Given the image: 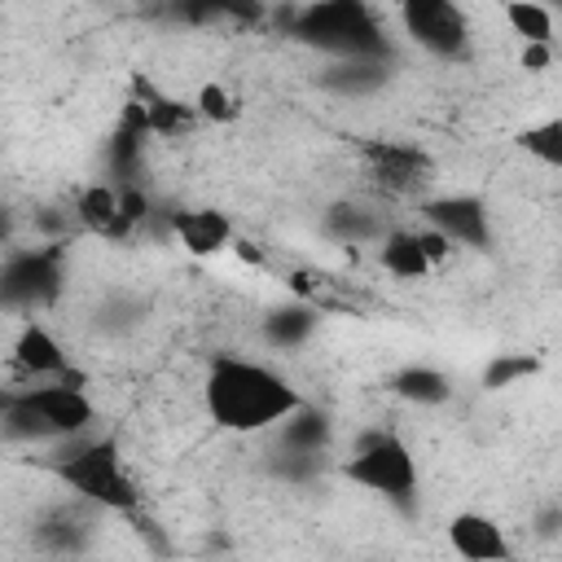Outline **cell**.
Returning a JSON list of instances; mask_svg holds the SVG:
<instances>
[{
	"label": "cell",
	"instance_id": "obj_1",
	"mask_svg": "<svg viewBox=\"0 0 562 562\" xmlns=\"http://www.w3.org/2000/svg\"><path fill=\"white\" fill-rule=\"evenodd\" d=\"M206 417L228 435H263L303 408L299 386L263 360L215 356L202 382Z\"/></svg>",
	"mask_w": 562,
	"mask_h": 562
},
{
	"label": "cell",
	"instance_id": "obj_2",
	"mask_svg": "<svg viewBox=\"0 0 562 562\" xmlns=\"http://www.w3.org/2000/svg\"><path fill=\"white\" fill-rule=\"evenodd\" d=\"M97 404L79 382H35L4 395V435L13 443L75 439L92 426Z\"/></svg>",
	"mask_w": 562,
	"mask_h": 562
},
{
	"label": "cell",
	"instance_id": "obj_3",
	"mask_svg": "<svg viewBox=\"0 0 562 562\" xmlns=\"http://www.w3.org/2000/svg\"><path fill=\"white\" fill-rule=\"evenodd\" d=\"M290 35L303 44H316L334 61L342 57H391V44L382 35V22L364 0H321L290 13Z\"/></svg>",
	"mask_w": 562,
	"mask_h": 562
},
{
	"label": "cell",
	"instance_id": "obj_4",
	"mask_svg": "<svg viewBox=\"0 0 562 562\" xmlns=\"http://www.w3.org/2000/svg\"><path fill=\"white\" fill-rule=\"evenodd\" d=\"M53 474L88 505L114 509V514H136L140 492L123 465V452L114 439H83L66 457L53 461Z\"/></svg>",
	"mask_w": 562,
	"mask_h": 562
},
{
	"label": "cell",
	"instance_id": "obj_5",
	"mask_svg": "<svg viewBox=\"0 0 562 562\" xmlns=\"http://www.w3.org/2000/svg\"><path fill=\"white\" fill-rule=\"evenodd\" d=\"M342 479L364 487V492H373V496H382L386 505H395L404 514L417 505V457L391 430L364 435L356 443V452L342 461Z\"/></svg>",
	"mask_w": 562,
	"mask_h": 562
},
{
	"label": "cell",
	"instance_id": "obj_6",
	"mask_svg": "<svg viewBox=\"0 0 562 562\" xmlns=\"http://www.w3.org/2000/svg\"><path fill=\"white\" fill-rule=\"evenodd\" d=\"M400 22H404V35L430 57L461 61L470 53V18L448 0H408L400 4Z\"/></svg>",
	"mask_w": 562,
	"mask_h": 562
},
{
	"label": "cell",
	"instance_id": "obj_7",
	"mask_svg": "<svg viewBox=\"0 0 562 562\" xmlns=\"http://www.w3.org/2000/svg\"><path fill=\"white\" fill-rule=\"evenodd\" d=\"M360 158L373 176L378 189L395 193V198H408V193H422L435 176V162L422 145H408V140H364L360 145Z\"/></svg>",
	"mask_w": 562,
	"mask_h": 562
},
{
	"label": "cell",
	"instance_id": "obj_8",
	"mask_svg": "<svg viewBox=\"0 0 562 562\" xmlns=\"http://www.w3.org/2000/svg\"><path fill=\"white\" fill-rule=\"evenodd\" d=\"M61 246L18 250L4 263V303L9 307H40L53 303L61 290Z\"/></svg>",
	"mask_w": 562,
	"mask_h": 562
},
{
	"label": "cell",
	"instance_id": "obj_9",
	"mask_svg": "<svg viewBox=\"0 0 562 562\" xmlns=\"http://www.w3.org/2000/svg\"><path fill=\"white\" fill-rule=\"evenodd\" d=\"M422 215H426V228L443 233L452 246H487L492 241V220H487V206L483 198L474 193H448V198H426L422 202Z\"/></svg>",
	"mask_w": 562,
	"mask_h": 562
},
{
	"label": "cell",
	"instance_id": "obj_10",
	"mask_svg": "<svg viewBox=\"0 0 562 562\" xmlns=\"http://www.w3.org/2000/svg\"><path fill=\"white\" fill-rule=\"evenodd\" d=\"M448 544L461 562H509L514 558L505 527L479 509H457L448 518Z\"/></svg>",
	"mask_w": 562,
	"mask_h": 562
},
{
	"label": "cell",
	"instance_id": "obj_11",
	"mask_svg": "<svg viewBox=\"0 0 562 562\" xmlns=\"http://www.w3.org/2000/svg\"><path fill=\"white\" fill-rule=\"evenodd\" d=\"M13 364L31 378V382H79L70 373V360H66V347L57 342V334L40 321H26L13 338Z\"/></svg>",
	"mask_w": 562,
	"mask_h": 562
},
{
	"label": "cell",
	"instance_id": "obj_12",
	"mask_svg": "<svg viewBox=\"0 0 562 562\" xmlns=\"http://www.w3.org/2000/svg\"><path fill=\"white\" fill-rule=\"evenodd\" d=\"M167 228L193 259H211L233 246V220L215 206H180V211H171Z\"/></svg>",
	"mask_w": 562,
	"mask_h": 562
},
{
	"label": "cell",
	"instance_id": "obj_13",
	"mask_svg": "<svg viewBox=\"0 0 562 562\" xmlns=\"http://www.w3.org/2000/svg\"><path fill=\"white\" fill-rule=\"evenodd\" d=\"M132 101L145 110L149 132H154V136H162V140L189 136V132L202 123V119H198V110H193V101H180V97L162 92L149 75H132Z\"/></svg>",
	"mask_w": 562,
	"mask_h": 562
},
{
	"label": "cell",
	"instance_id": "obj_14",
	"mask_svg": "<svg viewBox=\"0 0 562 562\" xmlns=\"http://www.w3.org/2000/svg\"><path fill=\"white\" fill-rule=\"evenodd\" d=\"M149 136H154V132H149V123H145V110L127 97V101H123V114H119V127L110 132V145H105L114 184H140L136 171H140V149H145Z\"/></svg>",
	"mask_w": 562,
	"mask_h": 562
},
{
	"label": "cell",
	"instance_id": "obj_15",
	"mask_svg": "<svg viewBox=\"0 0 562 562\" xmlns=\"http://www.w3.org/2000/svg\"><path fill=\"white\" fill-rule=\"evenodd\" d=\"M75 220L97 233V237H110V241H123L127 228H123V211H119V184L114 180H97L88 189L75 193Z\"/></svg>",
	"mask_w": 562,
	"mask_h": 562
},
{
	"label": "cell",
	"instance_id": "obj_16",
	"mask_svg": "<svg viewBox=\"0 0 562 562\" xmlns=\"http://www.w3.org/2000/svg\"><path fill=\"white\" fill-rule=\"evenodd\" d=\"M321 233L338 246H369V241H382L391 228L360 202H334L325 215H321Z\"/></svg>",
	"mask_w": 562,
	"mask_h": 562
},
{
	"label": "cell",
	"instance_id": "obj_17",
	"mask_svg": "<svg viewBox=\"0 0 562 562\" xmlns=\"http://www.w3.org/2000/svg\"><path fill=\"white\" fill-rule=\"evenodd\" d=\"M386 57H342L321 70V88L338 97H369L386 83Z\"/></svg>",
	"mask_w": 562,
	"mask_h": 562
},
{
	"label": "cell",
	"instance_id": "obj_18",
	"mask_svg": "<svg viewBox=\"0 0 562 562\" xmlns=\"http://www.w3.org/2000/svg\"><path fill=\"white\" fill-rule=\"evenodd\" d=\"M378 263H382L395 281H426V277L435 272L430 255L422 250L417 228H391V233L378 241Z\"/></svg>",
	"mask_w": 562,
	"mask_h": 562
},
{
	"label": "cell",
	"instance_id": "obj_19",
	"mask_svg": "<svg viewBox=\"0 0 562 562\" xmlns=\"http://www.w3.org/2000/svg\"><path fill=\"white\" fill-rule=\"evenodd\" d=\"M386 386H391V395H400L404 404H417V408H439L452 400V382L435 364H400L386 378Z\"/></svg>",
	"mask_w": 562,
	"mask_h": 562
},
{
	"label": "cell",
	"instance_id": "obj_20",
	"mask_svg": "<svg viewBox=\"0 0 562 562\" xmlns=\"http://www.w3.org/2000/svg\"><path fill=\"white\" fill-rule=\"evenodd\" d=\"M316 325H321L316 303L294 299V303H281V307H272L263 316V342L268 347H281V351H294V347H303L316 334Z\"/></svg>",
	"mask_w": 562,
	"mask_h": 562
},
{
	"label": "cell",
	"instance_id": "obj_21",
	"mask_svg": "<svg viewBox=\"0 0 562 562\" xmlns=\"http://www.w3.org/2000/svg\"><path fill=\"white\" fill-rule=\"evenodd\" d=\"M334 422L321 408H299L290 422H281V452H303V457H321L329 448Z\"/></svg>",
	"mask_w": 562,
	"mask_h": 562
},
{
	"label": "cell",
	"instance_id": "obj_22",
	"mask_svg": "<svg viewBox=\"0 0 562 562\" xmlns=\"http://www.w3.org/2000/svg\"><path fill=\"white\" fill-rule=\"evenodd\" d=\"M514 145L536 158L540 167H553L562 171V119H540V123H527L514 132Z\"/></svg>",
	"mask_w": 562,
	"mask_h": 562
},
{
	"label": "cell",
	"instance_id": "obj_23",
	"mask_svg": "<svg viewBox=\"0 0 562 562\" xmlns=\"http://www.w3.org/2000/svg\"><path fill=\"white\" fill-rule=\"evenodd\" d=\"M501 18L522 44H553V9L531 4V0H509L501 4Z\"/></svg>",
	"mask_w": 562,
	"mask_h": 562
},
{
	"label": "cell",
	"instance_id": "obj_24",
	"mask_svg": "<svg viewBox=\"0 0 562 562\" xmlns=\"http://www.w3.org/2000/svg\"><path fill=\"white\" fill-rule=\"evenodd\" d=\"M540 369V360L536 356H527V351H501V356H492L487 360V369H483V386L487 391H509V386H518L522 378H531Z\"/></svg>",
	"mask_w": 562,
	"mask_h": 562
},
{
	"label": "cell",
	"instance_id": "obj_25",
	"mask_svg": "<svg viewBox=\"0 0 562 562\" xmlns=\"http://www.w3.org/2000/svg\"><path fill=\"white\" fill-rule=\"evenodd\" d=\"M193 110H198V119L202 123H233L237 119V97L224 88V83H202L198 88V97H193Z\"/></svg>",
	"mask_w": 562,
	"mask_h": 562
},
{
	"label": "cell",
	"instance_id": "obj_26",
	"mask_svg": "<svg viewBox=\"0 0 562 562\" xmlns=\"http://www.w3.org/2000/svg\"><path fill=\"white\" fill-rule=\"evenodd\" d=\"M553 61H558V44H522V53H518V66L531 70V75L549 70Z\"/></svg>",
	"mask_w": 562,
	"mask_h": 562
},
{
	"label": "cell",
	"instance_id": "obj_27",
	"mask_svg": "<svg viewBox=\"0 0 562 562\" xmlns=\"http://www.w3.org/2000/svg\"><path fill=\"white\" fill-rule=\"evenodd\" d=\"M417 237H422V250L430 255V263H435V268L452 255V241H448L443 233H435V228H417Z\"/></svg>",
	"mask_w": 562,
	"mask_h": 562
},
{
	"label": "cell",
	"instance_id": "obj_28",
	"mask_svg": "<svg viewBox=\"0 0 562 562\" xmlns=\"http://www.w3.org/2000/svg\"><path fill=\"white\" fill-rule=\"evenodd\" d=\"M536 536H540V540H558V536H562V505L536 509Z\"/></svg>",
	"mask_w": 562,
	"mask_h": 562
},
{
	"label": "cell",
	"instance_id": "obj_29",
	"mask_svg": "<svg viewBox=\"0 0 562 562\" xmlns=\"http://www.w3.org/2000/svg\"><path fill=\"white\" fill-rule=\"evenodd\" d=\"M558 61H562V44H558Z\"/></svg>",
	"mask_w": 562,
	"mask_h": 562
}]
</instances>
